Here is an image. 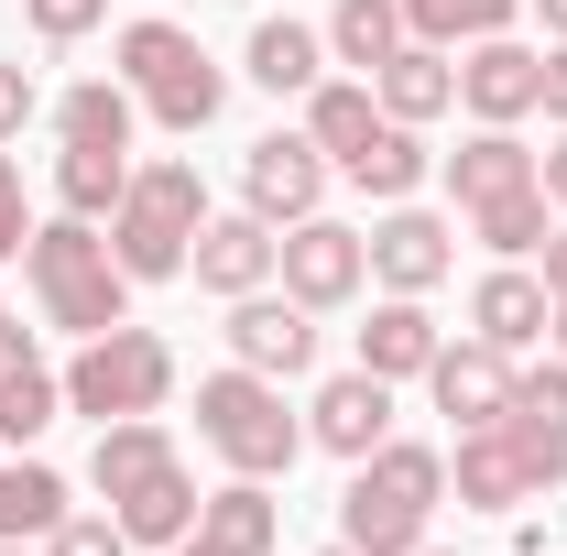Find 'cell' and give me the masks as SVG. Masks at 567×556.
Here are the masks:
<instances>
[{
    "label": "cell",
    "instance_id": "cell-1",
    "mask_svg": "<svg viewBox=\"0 0 567 556\" xmlns=\"http://www.w3.org/2000/svg\"><path fill=\"white\" fill-rule=\"evenodd\" d=\"M447 502V459L415 447V436H382L371 459H350V491H339V546L360 556H415L425 524Z\"/></svg>",
    "mask_w": 567,
    "mask_h": 556
},
{
    "label": "cell",
    "instance_id": "cell-2",
    "mask_svg": "<svg viewBox=\"0 0 567 556\" xmlns=\"http://www.w3.org/2000/svg\"><path fill=\"white\" fill-rule=\"evenodd\" d=\"M22 274H33L44 317H55L66 339H99V328H121V317H132V274H121V251H110V229H99V218H33Z\"/></svg>",
    "mask_w": 567,
    "mask_h": 556
},
{
    "label": "cell",
    "instance_id": "cell-3",
    "mask_svg": "<svg viewBox=\"0 0 567 556\" xmlns=\"http://www.w3.org/2000/svg\"><path fill=\"white\" fill-rule=\"evenodd\" d=\"M197 229H208V186H197V164H132V186H121V208H110V251H121V274L132 284H175L186 274V251H197Z\"/></svg>",
    "mask_w": 567,
    "mask_h": 556
},
{
    "label": "cell",
    "instance_id": "cell-4",
    "mask_svg": "<svg viewBox=\"0 0 567 556\" xmlns=\"http://www.w3.org/2000/svg\"><path fill=\"white\" fill-rule=\"evenodd\" d=\"M110 66H121V87H132V99L164 121V132H208L218 99H229L218 55L186 33V22H132V33L110 44Z\"/></svg>",
    "mask_w": 567,
    "mask_h": 556
},
{
    "label": "cell",
    "instance_id": "cell-5",
    "mask_svg": "<svg viewBox=\"0 0 567 556\" xmlns=\"http://www.w3.org/2000/svg\"><path fill=\"white\" fill-rule=\"evenodd\" d=\"M197 436H208L240 481H274V470H295V447H306V425L284 415V382L240 371V360L197 382Z\"/></svg>",
    "mask_w": 567,
    "mask_h": 556
},
{
    "label": "cell",
    "instance_id": "cell-6",
    "mask_svg": "<svg viewBox=\"0 0 567 556\" xmlns=\"http://www.w3.org/2000/svg\"><path fill=\"white\" fill-rule=\"evenodd\" d=\"M175 393V349L153 339V328H99V339H76L66 360V415H99V425H121V415H153Z\"/></svg>",
    "mask_w": 567,
    "mask_h": 556
},
{
    "label": "cell",
    "instance_id": "cell-7",
    "mask_svg": "<svg viewBox=\"0 0 567 556\" xmlns=\"http://www.w3.org/2000/svg\"><path fill=\"white\" fill-rule=\"evenodd\" d=\"M274 274H284V295L295 306H350L360 284H371V229H350V218H295L284 229V251H274Z\"/></svg>",
    "mask_w": 567,
    "mask_h": 556
},
{
    "label": "cell",
    "instance_id": "cell-8",
    "mask_svg": "<svg viewBox=\"0 0 567 556\" xmlns=\"http://www.w3.org/2000/svg\"><path fill=\"white\" fill-rule=\"evenodd\" d=\"M328 153L306 132H262L251 153H240V208L251 218H274V229H295V218H317V197H328Z\"/></svg>",
    "mask_w": 567,
    "mask_h": 556
},
{
    "label": "cell",
    "instance_id": "cell-9",
    "mask_svg": "<svg viewBox=\"0 0 567 556\" xmlns=\"http://www.w3.org/2000/svg\"><path fill=\"white\" fill-rule=\"evenodd\" d=\"M229 360L240 371H262V382H295L306 360H317V306H295V295H229Z\"/></svg>",
    "mask_w": 567,
    "mask_h": 556
},
{
    "label": "cell",
    "instance_id": "cell-10",
    "mask_svg": "<svg viewBox=\"0 0 567 556\" xmlns=\"http://www.w3.org/2000/svg\"><path fill=\"white\" fill-rule=\"evenodd\" d=\"M458 262V229L436 208H382L371 218V284H393V295H436Z\"/></svg>",
    "mask_w": 567,
    "mask_h": 556
},
{
    "label": "cell",
    "instance_id": "cell-11",
    "mask_svg": "<svg viewBox=\"0 0 567 556\" xmlns=\"http://www.w3.org/2000/svg\"><path fill=\"white\" fill-rule=\"evenodd\" d=\"M425 393H436V415L458 425H502V404H513V360H502L492 339H447L436 360H425Z\"/></svg>",
    "mask_w": 567,
    "mask_h": 556
},
{
    "label": "cell",
    "instance_id": "cell-12",
    "mask_svg": "<svg viewBox=\"0 0 567 556\" xmlns=\"http://www.w3.org/2000/svg\"><path fill=\"white\" fill-rule=\"evenodd\" d=\"M535 87H546V55L513 44V33H481V44L458 55V99H470V121H535Z\"/></svg>",
    "mask_w": 567,
    "mask_h": 556
},
{
    "label": "cell",
    "instance_id": "cell-13",
    "mask_svg": "<svg viewBox=\"0 0 567 556\" xmlns=\"http://www.w3.org/2000/svg\"><path fill=\"white\" fill-rule=\"evenodd\" d=\"M382 436H393V382L382 371H339L306 404V447H328V459H371Z\"/></svg>",
    "mask_w": 567,
    "mask_h": 556
},
{
    "label": "cell",
    "instance_id": "cell-14",
    "mask_svg": "<svg viewBox=\"0 0 567 556\" xmlns=\"http://www.w3.org/2000/svg\"><path fill=\"white\" fill-rule=\"evenodd\" d=\"M274 251H284V240H274V218H251V208H240V218H218V208H208L197 251H186V274L208 284V295H262V284H274Z\"/></svg>",
    "mask_w": 567,
    "mask_h": 556
},
{
    "label": "cell",
    "instance_id": "cell-15",
    "mask_svg": "<svg viewBox=\"0 0 567 556\" xmlns=\"http://www.w3.org/2000/svg\"><path fill=\"white\" fill-rule=\"evenodd\" d=\"M546 317H557V295H546V274H524V262H492V274L470 284V339H492L502 360L546 339Z\"/></svg>",
    "mask_w": 567,
    "mask_h": 556
},
{
    "label": "cell",
    "instance_id": "cell-16",
    "mask_svg": "<svg viewBox=\"0 0 567 556\" xmlns=\"http://www.w3.org/2000/svg\"><path fill=\"white\" fill-rule=\"evenodd\" d=\"M502 436H513V447L535 459V481H546V491L567 481V360H546V371H513Z\"/></svg>",
    "mask_w": 567,
    "mask_h": 556
},
{
    "label": "cell",
    "instance_id": "cell-17",
    "mask_svg": "<svg viewBox=\"0 0 567 556\" xmlns=\"http://www.w3.org/2000/svg\"><path fill=\"white\" fill-rule=\"evenodd\" d=\"M55 415H66V382L44 371L33 328H11V317H0V436H11V447H33Z\"/></svg>",
    "mask_w": 567,
    "mask_h": 556
},
{
    "label": "cell",
    "instance_id": "cell-18",
    "mask_svg": "<svg viewBox=\"0 0 567 556\" xmlns=\"http://www.w3.org/2000/svg\"><path fill=\"white\" fill-rule=\"evenodd\" d=\"M371 99H382V121H415V132H425L436 110H458V55L404 33V44L382 55V76H371Z\"/></svg>",
    "mask_w": 567,
    "mask_h": 556
},
{
    "label": "cell",
    "instance_id": "cell-19",
    "mask_svg": "<svg viewBox=\"0 0 567 556\" xmlns=\"http://www.w3.org/2000/svg\"><path fill=\"white\" fill-rule=\"evenodd\" d=\"M436 349H447V328L425 317V295H382L371 328H360V371H382V382H425Z\"/></svg>",
    "mask_w": 567,
    "mask_h": 556
},
{
    "label": "cell",
    "instance_id": "cell-20",
    "mask_svg": "<svg viewBox=\"0 0 567 556\" xmlns=\"http://www.w3.org/2000/svg\"><path fill=\"white\" fill-rule=\"evenodd\" d=\"M447 481H458V502H481V513H524V502L546 491L535 459H524L502 425H470V436H458V470H447Z\"/></svg>",
    "mask_w": 567,
    "mask_h": 556
},
{
    "label": "cell",
    "instance_id": "cell-21",
    "mask_svg": "<svg viewBox=\"0 0 567 556\" xmlns=\"http://www.w3.org/2000/svg\"><path fill=\"white\" fill-rule=\"evenodd\" d=\"M513 186H535V153L513 142V121H481V132L447 153V197H458V218L492 208V197H513Z\"/></svg>",
    "mask_w": 567,
    "mask_h": 556
},
{
    "label": "cell",
    "instance_id": "cell-22",
    "mask_svg": "<svg viewBox=\"0 0 567 556\" xmlns=\"http://www.w3.org/2000/svg\"><path fill=\"white\" fill-rule=\"evenodd\" d=\"M240 76H251V87H274V99H306V87L328 76V33H317V22H251Z\"/></svg>",
    "mask_w": 567,
    "mask_h": 556
},
{
    "label": "cell",
    "instance_id": "cell-23",
    "mask_svg": "<svg viewBox=\"0 0 567 556\" xmlns=\"http://www.w3.org/2000/svg\"><path fill=\"white\" fill-rule=\"evenodd\" d=\"M175 470V436L153 415H121V425H99V447H87V481L110 491V502H132L142 481H164Z\"/></svg>",
    "mask_w": 567,
    "mask_h": 556
},
{
    "label": "cell",
    "instance_id": "cell-24",
    "mask_svg": "<svg viewBox=\"0 0 567 556\" xmlns=\"http://www.w3.org/2000/svg\"><path fill=\"white\" fill-rule=\"evenodd\" d=\"M371 132H382V99H371V76H317V87H306V142H317L328 164H350Z\"/></svg>",
    "mask_w": 567,
    "mask_h": 556
},
{
    "label": "cell",
    "instance_id": "cell-25",
    "mask_svg": "<svg viewBox=\"0 0 567 556\" xmlns=\"http://www.w3.org/2000/svg\"><path fill=\"white\" fill-rule=\"evenodd\" d=\"M425 164H436V153H425V142H415V121H382V132L360 142V153H350V164H339V175H350L360 197H382V208H404V197H415V186H425Z\"/></svg>",
    "mask_w": 567,
    "mask_h": 556
},
{
    "label": "cell",
    "instance_id": "cell-26",
    "mask_svg": "<svg viewBox=\"0 0 567 556\" xmlns=\"http://www.w3.org/2000/svg\"><path fill=\"white\" fill-rule=\"evenodd\" d=\"M66 524V481L44 459H0V546H44Z\"/></svg>",
    "mask_w": 567,
    "mask_h": 556
},
{
    "label": "cell",
    "instance_id": "cell-27",
    "mask_svg": "<svg viewBox=\"0 0 567 556\" xmlns=\"http://www.w3.org/2000/svg\"><path fill=\"white\" fill-rule=\"evenodd\" d=\"M197 502H208V491L186 481V459H175L164 481H142L132 502H110V513H121V535H132V546H186V535H197Z\"/></svg>",
    "mask_w": 567,
    "mask_h": 556
},
{
    "label": "cell",
    "instance_id": "cell-28",
    "mask_svg": "<svg viewBox=\"0 0 567 556\" xmlns=\"http://www.w3.org/2000/svg\"><path fill=\"white\" fill-rule=\"evenodd\" d=\"M121 186H132V153H110V142H66L55 153V208L66 218H110Z\"/></svg>",
    "mask_w": 567,
    "mask_h": 556
},
{
    "label": "cell",
    "instance_id": "cell-29",
    "mask_svg": "<svg viewBox=\"0 0 567 556\" xmlns=\"http://www.w3.org/2000/svg\"><path fill=\"white\" fill-rule=\"evenodd\" d=\"M132 87L121 76H76L66 99H55V142H110V153H132Z\"/></svg>",
    "mask_w": 567,
    "mask_h": 556
},
{
    "label": "cell",
    "instance_id": "cell-30",
    "mask_svg": "<svg viewBox=\"0 0 567 556\" xmlns=\"http://www.w3.org/2000/svg\"><path fill=\"white\" fill-rule=\"evenodd\" d=\"M317 33H328V55H339V66L382 76V55L404 44V0H339V11H328Z\"/></svg>",
    "mask_w": 567,
    "mask_h": 556
},
{
    "label": "cell",
    "instance_id": "cell-31",
    "mask_svg": "<svg viewBox=\"0 0 567 556\" xmlns=\"http://www.w3.org/2000/svg\"><path fill=\"white\" fill-rule=\"evenodd\" d=\"M513 11H524V0H404V33L458 55V44H481V33H513Z\"/></svg>",
    "mask_w": 567,
    "mask_h": 556
},
{
    "label": "cell",
    "instance_id": "cell-32",
    "mask_svg": "<svg viewBox=\"0 0 567 556\" xmlns=\"http://www.w3.org/2000/svg\"><path fill=\"white\" fill-rule=\"evenodd\" d=\"M557 197H546V186H513V197H492V208H470V229H481V240H492L502 262H524V251H546V229H557Z\"/></svg>",
    "mask_w": 567,
    "mask_h": 556
},
{
    "label": "cell",
    "instance_id": "cell-33",
    "mask_svg": "<svg viewBox=\"0 0 567 556\" xmlns=\"http://www.w3.org/2000/svg\"><path fill=\"white\" fill-rule=\"evenodd\" d=\"M44 556H132V535H121V513H66L44 535Z\"/></svg>",
    "mask_w": 567,
    "mask_h": 556
},
{
    "label": "cell",
    "instance_id": "cell-34",
    "mask_svg": "<svg viewBox=\"0 0 567 556\" xmlns=\"http://www.w3.org/2000/svg\"><path fill=\"white\" fill-rule=\"evenodd\" d=\"M22 22H33L44 44H87V33L110 22V0H22Z\"/></svg>",
    "mask_w": 567,
    "mask_h": 556
},
{
    "label": "cell",
    "instance_id": "cell-35",
    "mask_svg": "<svg viewBox=\"0 0 567 556\" xmlns=\"http://www.w3.org/2000/svg\"><path fill=\"white\" fill-rule=\"evenodd\" d=\"M22 240H33V197H22V164L0 153V262H11Z\"/></svg>",
    "mask_w": 567,
    "mask_h": 556
},
{
    "label": "cell",
    "instance_id": "cell-36",
    "mask_svg": "<svg viewBox=\"0 0 567 556\" xmlns=\"http://www.w3.org/2000/svg\"><path fill=\"white\" fill-rule=\"evenodd\" d=\"M33 110H44V99H33V66H11V55H0V142L22 132Z\"/></svg>",
    "mask_w": 567,
    "mask_h": 556
},
{
    "label": "cell",
    "instance_id": "cell-37",
    "mask_svg": "<svg viewBox=\"0 0 567 556\" xmlns=\"http://www.w3.org/2000/svg\"><path fill=\"white\" fill-rule=\"evenodd\" d=\"M535 110L567 132V44H546V87H535Z\"/></svg>",
    "mask_w": 567,
    "mask_h": 556
},
{
    "label": "cell",
    "instance_id": "cell-38",
    "mask_svg": "<svg viewBox=\"0 0 567 556\" xmlns=\"http://www.w3.org/2000/svg\"><path fill=\"white\" fill-rule=\"evenodd\" d=\"M535 186H546V197L567 208V142H557V153H535Z\"/></svg>",
    "mask_w": 567,
    "mask_h": 556
},
{
    "label": "cell",
    "instance_id": "cell-39",
    "mask_svg": "<svg viewBox=\"0 0 567 556\" xmlns=\"http://www.w3.org/2000/svg\"><path fill=\"white\" fill-rule=\"evenodd\" d=\"M546 295H567V229H546Z\"/></svg>",
    "mask_w": 567,
    "mask_h": 556
},
{
    "label": "cell",
    "instance_id": "cell-40",
    "mask_svg": "<svg viewBox=\"0 0 567 556\" xmlns=\"http://www.w3.org/2000/svg\"><path fill=\"white\" fill-rule=\"evenodd\" d=\"M175 556H240V546H229V535H208V524H197V535H186V546H175Z\"/></svg>",
    "mask_w": 567,
    "mask_h": 556
},
{
    "label": "cell",
    "instance_id": "cell-41",
    "mask_svg": "<svg viewBox=\"0 0 567 556\" xmlns=\"http://www.w3.org/2000/svg\"><path fill=\"white\" fill-rule=\"evenodd\" d=\"M535 11H546V33H557V44H567V0H535Z\"/></svg>",
    "mask_w": 567,
    "mask_h": 556
},
{
    "label": "cell",
    "instance_id": "cell-42",
    "mask_svg": "<svg viewBox=\"0 0 567 556\" xmlns=\"http://www.w3.org/2000/svg\"><path fill=\"white\" fill-rule=\"evenodd\" d=\"M546 339H557V360H567V295H557V317H546Z\"/></svg>",
    "mask_w": 567,
    "mask_h": 556
},
{
    "label": "cell",
    "instance_id": "cell-43",
    "mask_svg": "<svg viewBox=\"0 0 567 556\" xmlns=\"http://www.w3.org/2000/svg\"><path fill=\"white\" fill-rule=\"evenodd\" d=\"M0 556H33V546H0Z\"/></svg>",
    "mask_w": 567,
    "mask_h": 556
},
{
    "label": "cell",
    "instance_id": "cell-44",
    "mask_svg": "<svg viewBox=\"0 0 567 556\" xmlns=\"http://www.w3.org/2000/svg\"><path fill=\"white\" fill-rule=\"evenodd\" d=\"M328 556H360V546H328Z\"/></svg>",
    "mask_w": 567,
    "mask_h": 556
},
{
    "label": "cell",
    "instance_id": "cell-45",
    "mask_svg": "<svg viewBox=\"0 0 567 556\" xmlns=\"http://www.w3.org/2000/svg\"><path fill=\"white\" fill-rule=\"evenodd\" d=\"M415 556H447V546H415Z\"/></svg>",
    "mask_w": 567,
    "mask_h": 556
},
{
    "label": "cell",
    "instance_id": "cell-46",
    "mask_svg": "<svg viewBox=\"0 0 567 556\" xmlns=\"http://www.w3.org/2000/svg\"><path fill=\"white\" fill-rule=\"evenodd\" d=\"M0 317H11V306H0Z\"/></svg>",
    "mask_w": 567,
    "mask_h": 556
}]
</instances>
